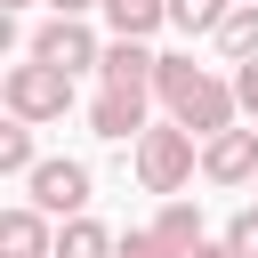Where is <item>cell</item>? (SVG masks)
I'll return each mask as SVG.
<instances>
[{
    "instance_id": "5b68a950",
    "label": "cell",
    "mask_w": 258,
    "mask_h": 258,
    "mask_svg": "<svg viewBox=\"0 0 258 258\" xmlns=\"http://www.w3.org/2000/svg\"><path fill=\"white\" fill-rule=\"evenodd\" d=\"M234 113H242V97H234V81H218V73H202L194 81V97L169 113V121H185L194 137H218V129H234Z\"/></svg>"
},
{
    "instance_id": "2e32d148",
    "label": "cell",
    "mask_w": 258,
    "mask_h": 258,
    "mask_svg": "<svg viewBox=\"0 0 258 258\" xmlns=\"http://www.w3.org/2000/svg\"><path fill=\"white\" fill-rule=\"evenodd\" d=\"M226 8H234V0H169V24H177V32H218Z\"/></svg>"
},
{
    "instance_id": "7402d4cb",
    "label": "cell",
    "mask_w": 258,
    "mask_h": 258,
    "mask_svg": "<svg viewBox=\"0 0 258 258\" xmlns=\"http://www.w3.org/2000/svg\"><path fill=\"white\" fill-rule=\"evenodd\" d=\"M0 8H24V0H0Z\"/></svg>"
},
{
    "instance_id": "ffe728a7",
    "label": "cell",
    "mask_w": 258,
    "mask_h": 258,
    "mask_svg": "<svg viewBox=\"0 0 258 258\" xmlns=\"http://www.w3.org/2000/svg\"><path fill=\"white\" fill-rule=\"evenodd\" d=\"M185 258H234V242L218 234V242H202V250H185Z\"/></svg>"
},
{
    "instance_id": "8992f818",
    "label": "cell",
    "mask_w": 258,
    "mask_h": 258,
    "mask_svg": "<svg viewBox=\"0 0 258 258\" xmlns=\"http://www.w3.org/2000/svg\"><path fill=\"white\" fill-rule=\"evenodd\" d=\"M24 185H32V202H40L48 218H81V210H89V169H81V161H40Z\"/></svg>"
},
{
    "instance_id": "52a82bcc",
    "label": "cell",
    "mask_w": 258,
    "mask_h": 258,
    "mask_svg": "<svg viewBox=\"0 0 258 258\" xmlns=\"http://www.w3.org/2000/svg\"><path fill=\"white\" fill-rule=\"evenodd\" d=\"M0 258H56V234H48V210L40 202H16L0 218Z\"/></svg>"
},
{
    "instance_id": "5bb4252c",
    "label": "cell",
    "mask_w": 258,
    "mask_h": 258,
    "mask_svg": "<svg viewBox=\"0 0 258 258\" xmlns=\"http://www.w3.org/2000/svg\"><path fill=\"white\" fill-rule=\"evenodd\" d=\"M194 81H202V64H194V56H161V73H153V97L177 113V105L194 97Z\"/></svg>"
},
{
    "instance_id": "9a60e30c",
    "label": "cell",
    "mask_w": 258,
    "mask_h": 258,
    "mask_svg": "<svg viewBox=\"0 0 258 258\" xmlns=\"http://www.w3.org/2000/svg\"><path fill=\"white\" fill-rule=\"evenodd\" d=\"M0 169H8V177H32V169H40V153H32V121L0 129Z\"/></svg>"
},
{
    "instance_id": "4fadbf2b",
    "label": "cell",
    "mask_w": 258,
    "mask_h": 258,
    "mask_svg": "<svg viewBox=\"0 0 258 258\" xmlns=\"http://www.w3.org/2000/svg\"><path fill=\"white\" fill-rule=\"evenodd\" d=\"M218 48H226V56H258V0H234V8H226Z\"/></svg>"
},
{
    "instance_id": "e0dca14e",
    "label": "cell",
    "mask_w": 258,
    "mask_h": 258,
    "mask_svg": "<svg viewBox=\"0 0 258 258\" xmlns=\"http://www.w3.org/2000/svg\"><path fill=\"white\" fill-rule=\"evenodd\" d=\"M226 242H234V258H258V202H250V210H234Z\"/></svg>"
},
{
    "instance_id": "603a6c76",
    "label": "cell",
    "mask_w": 258,
    "mask_h": 258,
    "mask_svg": "<svg viewBox=\"0 0 258 258\" xmlns=\"http://www.w3.org/2000/svg\"><path fill=\"white\" fill-rule=\"evenodd\" d=\"M250 185H258V177H250Z\"/></svg>"
},
{
    "instance_id": "3957f363",
    "label": "cell",
    "mask_w": 258,
    "mask_h": 258,
    "mask_svg": "<svg viewBox=\"0 0 258 258\" xmlns=\"http://www.w3.org/2000/svg\"><path fill=\"white\" fill-rule=\"evenodd\" d=\"M32 56L56 64V73H89V64H105V48H97V32H89L81 16H48V24L32 32Z\"/></svg>"
},
{
    "instance_id": "9c48e42d",
    "label": "cell",
    "mask_w": 258,
    "mask_h": 258,
    "mask_svg": "<svg viewBox=\"0 0 258 258\" xmlns=\"http://www.w3.org/2000/svg\"><path fill=\"white\" fill-rule=\"evenodd\" d=\"M89 129L97 137H145V89H105L89 105Z\"/></svg>"
},
{
    "instance_id": "30bf717a",
    "label": "cell",
    "mask_w": 258,
    "mask_h": 258,
    "mask_svg": "<svg viewBox=\"0 0 258 258\" xmlns=\"http://www.w3.org/2000/svg\"><path fill=\"white\" fill-rule=\"evenodd\" d=\"M56 258H121V242H113L97 218H64V226H56Z\"/></svg>"
},
{
    "instance_id": "277c9868",
    "label": "cell",
    "mask_w": 258,
    "mask_h": 258,
    "mask_svg": "<svg viewBox=\"0 0 258 258\" xmlns=\"http://www.w3.org/2000/svg\"><path fill=\"white\" fill-rule=\"evenodd\" d=\"M202 177H210V185H250V177H258V129H218V137H202Z\"/></svg>"
},
{
    "instance_id": "6da1fadb",
    "label": "cell",
    "mask_w": 258,
    "mask_h": 258,
    "mask_svg": "<svg viewBox=\"0 0 258 258\" xmlns=\"http://www.w3.org/2000/svg\"><path fill=\"white\" fill-rule=\"evenodd\" d=\"M185 177H194V129H185V121L145 129V137H137V185H145V194H177Z\"/></svg>"
},
{
    "instance_id": "ac0fdd59",
    "label": "cell",
    "mask_w": 258,
    "mask_h": 258,
    "mask_svg": "<svg viewBox=\"0 0 258 258\" xmlns=\"http://www.w3.org/2000/svg\"><path fill=\"white\" fill-rule=\"evenodd\" d=\"M234 97H242V113L258 121V56H234Z\"/></svg>"
},
{
    "instance_id": "ba28073f",
    "label": "cell",
    "mask_w": 258,
    "mask_h": 258,
    "mask_svg": "<svg viewBox=\"0 0 258 258\" xmlns=\"http://www.w3.org/2000/svg\"><path fill=\"white\" fill-rule=\"evenodd\" d=\"M105 89H153V73H161V56L145 48V40H129V32H113L105 40Z\"/></svg>"
},
{
    "instance_id": "8fae6325",
    "label": "cell",
    "mask_w": 258,
    "mask_h": 258,
    "mask_svg": "<svg viewBox=\"0 0 258 258\" xmlns=\"http://www.w3.org/2000/svg\"><path fill=\"white\" fill-rule=\"evenodd\" d=\"M105 24L129 32V40H153V32L169 24V0H105Z\"/></svg>"
},
{
    "instance_id": "d6986e66",
    "label": "cell",
    "mask_w": 258,
    "mask_h": 258,
    "mask_svg": "<svg viewBox=\"0 0 258 258\" xmlns=\"http://www.w3.org/2000/svg\"><path fill=\"white\" fill-rule=\"evenodd\" d=\"M121 258H177V250H169V242L145 226V234H121Z\"/></svg>"
},
{
    "instance_id": "7c38bea8",
    "label": "cell",
    "mask_w": 258,
    "mask_h": 258,
    "mask_svg": "<svg viewBox=\"0 0 258 258\" xmlns=\"http://www.w3.org/2000/svg\"><path fill=\"white\" fill-rule=\"evenodd\" d=\"M153 234H161V242H169V250H177V258H185V250H202V242H210V234H202V210H194V202H169V210H161V218H153Z\"/></svg>"
},
{
    "instance_id": "7a4b0ae2",
    "label": "cell",
    "mask_w": 258,
    "mask_h": 258,
    "mask_svg": "<svg viewBox=\"0 0 258 258\" xmlns=\"http://www.w3.org/2000/svg\"><path fill=\"white\" fill-rule=\"evenodd\" d=\"M64 105H73V73H56L40 56H24L8 73V113L16 121H64Z\"/></svg>"
},
{
    "instance_id": "44dd1931",
    "label": "cell",
    "mask_w": 258,
    "mask_h": 258,
    "mask_svg": "<svg viewBox=\"0 0 258 258\" xmlns=\"http://www.w3.org/2000/svg\"><path fill=\"white\" fill-rule=\"evenodd\" d=\"M56 16H89V8H105V0H48Z\"/></svg>"
}]
</instances>
